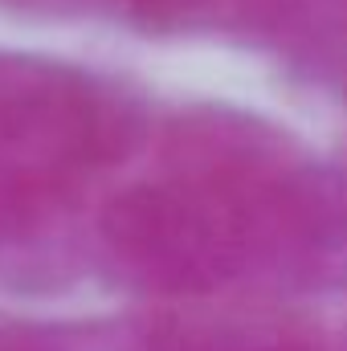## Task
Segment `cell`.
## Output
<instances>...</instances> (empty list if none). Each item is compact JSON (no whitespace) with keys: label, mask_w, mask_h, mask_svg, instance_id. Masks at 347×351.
I'll list each match as a JSON object with an SVG mask.
<instances>
[{"label":"cell","mask_w":347,"mask_h":351,"mask_svg":"<svg viewBox=\"0 0 347 351\" xmlns=\"http://www.w3.org/2000/svg\"><path fill=\"white\" fill-rule=\"evenodd\" d=\"M135 139L139 110L123 90L66 62L0 53V237L37 225Z\"/></svg>","instance_id":"obj_1"},{"label":"cell","mask_w":347,"mask_h":351,"mask_svg":"<svg viewBox=\"0 0 347 351\" xmlns=\"http://www.w3.org/2000/svg\"><path fill=\"white\" fill-rule=\"evenodd\" d=\"M102 245L127 282L160 294H204L254 269L241 188L172 168L106 204Z\"/></svg>","instance_id":"obj_2"},{"label":"cell","mask_w":347,"mask_h":351,"mask_svg":"<svg viewBox=\"0 0 347 351\" xmlns=\"http://www.w3.org/2000/svg\"><path fill=\"white\" fill-rule=\"evenodd\" d=\"M254 269L298 290L347 286V172L290 156L246 208Z\"/></svg>","instance_id":"obj_3"},{"label":"cell","mask_w":347,"mask_h":351,"mask_svg":"<svg viewBox=\"0 0 347 351\" xmlns=\"http://www.w3.org/2000/svg\"><path fill=\"white\" fill-rule=\"evenodd\" d=\"M0 4H25L29 8V4H62V0H0Z\"/></svg>","instance_id":"obj_4"}]
</instances>
